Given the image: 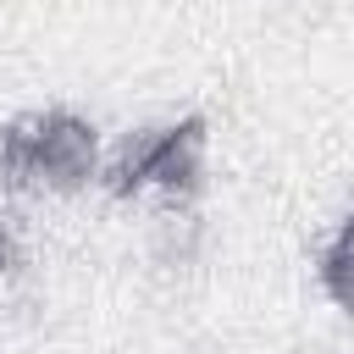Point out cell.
<instances>
[{
	"label": "cell",
	"instance_id": "cell-1",
	"mask_svg": "<svg viewBox=\"0 0 354 354\" xmlns=\"http://www.w3.org/2000/svg\"><path fill=\"white\" fill-rule=\"evenodd\" d=\"M100 177V127L66 105L28 111L0 127V188L77 194Z\"/></svg>",
	"mask_w": 354,
	"mask_h": 354
},
{
	"label": "cell",
	"instance_id": "cell-3",
	"mask_svg": "<svg viewBox=\"0 0 354 354\" xmlns=\"http://www.w3.org/2000/svg\"><path fill=\"white\" fill-rule=\"evenodd\" d=\"M315 277H321V293H326L343 315H354V216H343L337 232L326 238Z\"/></svg>",
	"mask_w": 354,
	"mask_h": 354
},
{
	"label": "cell",
	"instance_id": "cell-2",
	"mask_svg": "<svg viewBox=\"0 0 354 354\" xmlns=\"http://www.w3.org/2000/svg\"><path fill=\"white\" fill-rule=\"evenodd\" d=\"M205 155H210V127L205 116H177L160 127L133 133L105 166L100 183L111 199H155V205H188L205 188Z\"/></svg>",
	"mask_w": 354,
	"mask_h": 354
},
{
	"label": "cell",
	"instance_id": "cell-4",
	"mask_svg": "<svg viewBox=\"0 0 354 354\" xmlns=\"http://www.w3.org/2000/svg\"><path fill=\"white\" fill-rule=\"evenodd\" d=\"M11 266H17V232H11V221L0 216V277H11Z\"/></svg>",
	"mask_w": 354,
	"mask_h": 354
}]
</instances>
